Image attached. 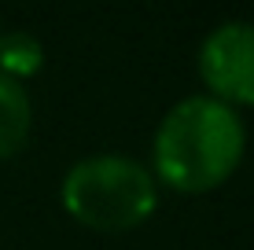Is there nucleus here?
<instances>
[{
    "label": "nucleus",
    "mask_w": 254,
    "mask_h": 250,
    "mask_svg": "<svg viewBox=\"0 0 254 250\" xmlns=\"http://www.w3.org/2000/svg\"><path fill=\"white\" fill-rule=\"evenodd\" d=\"M247 125L240 110L206 92L177 100L151 136V177L181 195H206L221 188L243 162Z\"/></svg>",
    "instance_id": "f257e3e1"
},
{
    "label": "nucleus",
    "mask_w": 254,
    "mask_h": 250,
    "mask_svg": "<svg viewBox=\"0 0 254 250\" xmlns=\"http://www.w3.org/2000/svg\"><path fill=\"white\" fill-rule=\"evenodd\" d=\"M59 206L74 225L96 236H126L155 217L159 184L144 162L129 154H89L59 180Z\"/></svg>",
    "instance_id": "f03ea898"
},
{
    "label": "nucleus",
    "mask_w": 254,
    "mask_h": 250,
    "mask_svg": "<svg viewBox=\"0 0 254 250\" xmlns=\"http://www.w3.org/2000/svg\"><path fill=\"white\" fill-rule=\"evenodd\" d=\"M199 81L225 107H254V22L229 19L199 45Z\"/></svg>",
    "instance_id": "7ed1b4c3"
},
{
    "label": "nucleus",
    "mask_w": 254,
    "mask_h": 250,
    "mask_svg": "<svg viewBox=\"0 0 254 250\" xmlns=\"http://www.w3.org/2000/svg\"><path fill=\"white\" fill-rule=\"evenodd\" d=\"M33 133V100L22 81L0 74V158H15L26 151Z\"/></svg>",
    "instance_id": "20e7f679"
},
{
    "label": "nucleus",
    "mask_w": 254,
    "mask_h": 250,
    "mask_svg": "<svg viewBox=\"0 0 254 250\" xmlns=\"http://www.w3.org/2000/svg\"><path fill=\"white\" fill-rule=\"evenodd\" d=\"M41 66H45V45L30 30L0 33V74L4 77L26 85V77L41 74Z\"/></svg>",
    "instance_id": "39448f33"
},
{
    "label": "nucleus",
    "mask_w": 254,
    "mask_h": 250,
    "mask_svg": "<svg viewBox=\"0 0 254 250\" xmlns=\"http://www.w3.org/2000/svg\"><path fill=\"white\" fill-rule=\"evenodd\" d=\"M0 33H4V26H0Z\"/></svg>",
    "instance_id": "423d86ee"
}]
</instances>
